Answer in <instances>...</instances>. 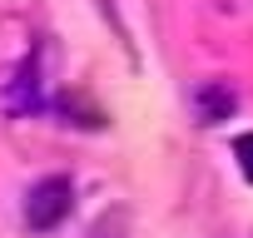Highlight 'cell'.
<instances>
[{
  "label": "cell",
  "instance_id": "3957f363",
  "mask_svg": "<svg viewBox=\"0 0 253 238\" xmlns=\"http://www.w3.org/2000/svg\"><path fill=\"white\" fill-rule=\"evenodd\" d=\"M89 238H124V218H119V213H109V218H99V223L89 228Z\"/></svg>",
  "mask_w": 253,
  "mask_h": 238
},
{
  "label": "cell",
  "instance_id": "7a4b0ae2",
  "mask_svg": "<svg viewBox=\"0 0 253 238\" xmlns=\"http://www.w3.org/2000/svg\"><path fill=\"white\" fill-rule=\"evenodd\" d=\"M233 154H238V169H243V179L253 184V134H238V144H233Z\"/></svg>",
  "mask_w": 253,
  "mask_h": 238
},
{
  "label": "cell",
  "instance_id": "6da1fadb",
  "mask_svg": "<svg viewBox=\"0 0 253 238\" xmlns=\"http://www.w3.org/2000/svg\"><path fill=\"white\" fill-rule=\"evenodd\" d=\"M70 203H75L70 179L50 174V179H40V184L30 189V198H25V223H30L35 233H50V228H60V218L70 213Z\"/></svg>",
  "mask_w": 253,
  "mask_h": 238
}]
</instances>
